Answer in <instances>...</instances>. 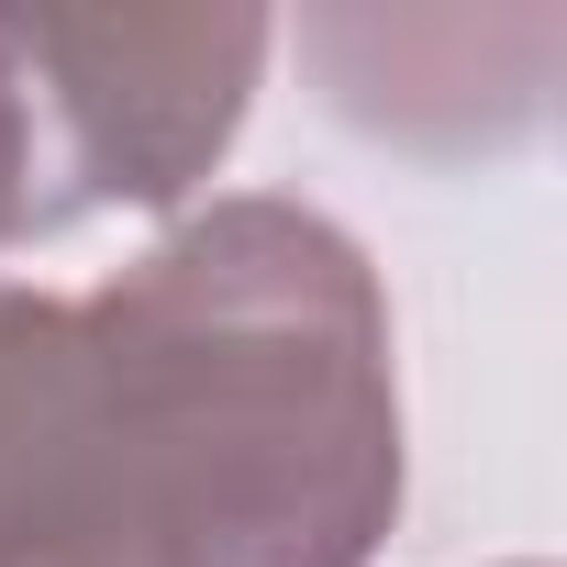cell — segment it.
I'll return each instance as SVG.
<instances>
[{
  "label": "cell",
  "mask_w": 567,
  "mask_h": 567,
  "mask_svg": "<svg viewBox=\"0 0 567 567\" xmlns=\"http://www.w3.org/2000/svg\"><path fill=\"white\" fill-rule=\"evenodd\" d=\"M56 234V167H45V112H34V68L12 45V12H0V256Z\"/></svg>",
  "instance_id": "3957f363"
},
{
  "label": "cell",
  "mask_w": 567,
  "mask_h": 567,
  "mask_svg": "<svg viewBox=\"0 0 567 567\" xmlns=\"http://www.w3.org/2000/svg\"><path fill=\"white\" fill-rule=\"evenodd\" d=\"M12 45L34 68L56 234H68L90 212H178L245 134L278 23L245 0H212V12H56V0H34V12H12Z\"/></svg>",
  "instance_id": "7a4b0ae2"
},
{
  "label": "cell",
  "mask_w": 567,
  "mask_h": 567,
  "mask_svg": "<svg viewBox=\"0 0 567 567\" xmlns=\"http://www.w3.org/2000/svg\"><path fill=\"white\" fill-rule=\"evenodd\" d=\"M390 301L346 223L212 200L101 290L0 278V567H368Z\"/></svg>",
  "instance_id": "6da1fadb"
}]
</instances>
